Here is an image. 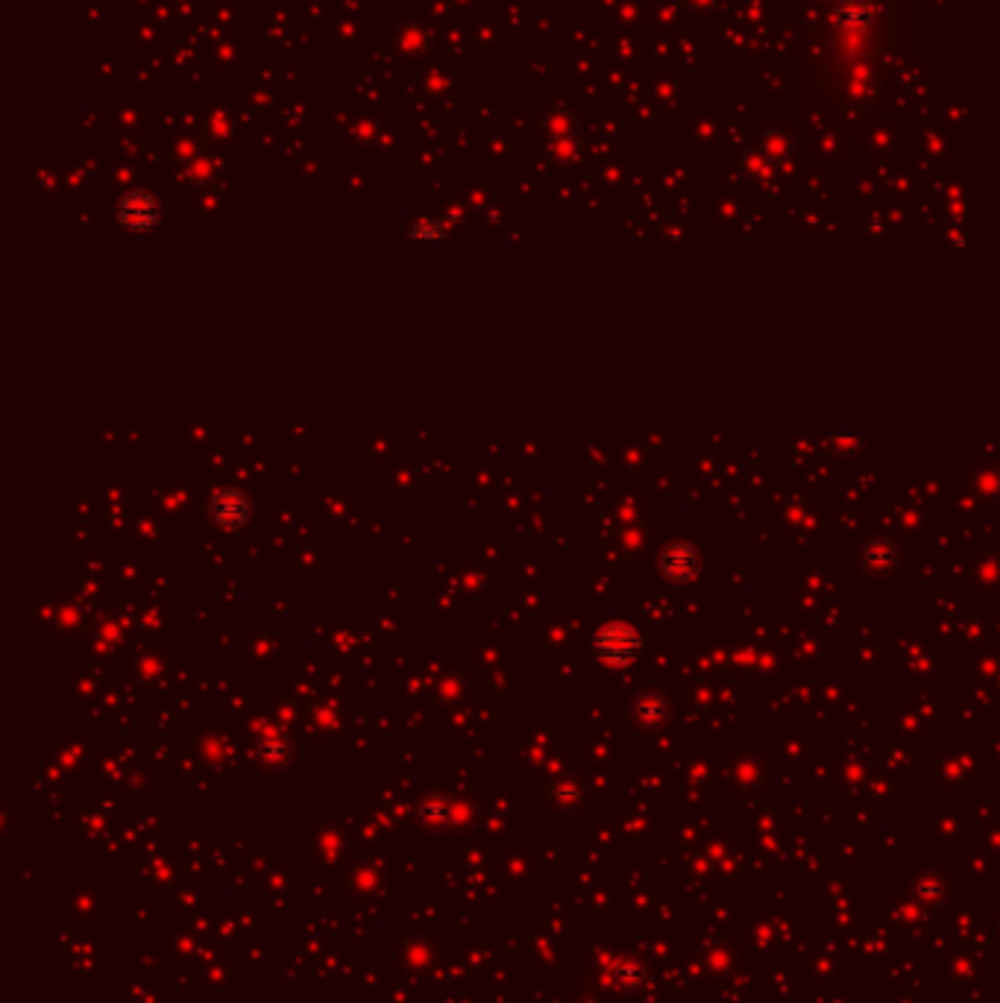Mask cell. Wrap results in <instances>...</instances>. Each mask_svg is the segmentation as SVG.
I'll list each match as a JSON object with an SVG mask.
<instances>
[{
	"instance_id": "cell-1",
	"label": "cell",
	"mask_w": 1000,
	"mask_h": 1003,
	"mask_svg": "<svg viewBox=\"0 0 1000 1003\" xmlns=\"http://www.w3.org/2000/svg\"><path fill=\"white\" fill-rule=\"evenodd\" d=\"M121 218L127 226H150L156 220V203L147 197V194H130L124 203H121Z\"/></svg>"
}]
</instances>
